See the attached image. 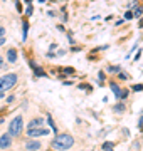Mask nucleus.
Here are the masks:
<instances>
[{"instance_id": "f257e3e1", "label": "nucleus", "mask_w": 143, "mask_h": 151, "mask_svg": "<svg viewBox=\"0 0 143 151\" xmlns=\"http://www.w3.org/2000/svg\"><path fill=\"white\" fill-rule=\"evenodd\" d=\"M52 148L54 150H59V151H66L69 150L72 145H74V139H72V136L71 134H57L52 139Z\"/></svg>"}, {"instance_id": "f03ea898", "label": "nucleus", "mask_w": 143, "mask_h": 151, "mask_svg": "<svg viewBox=\"0 0 143 151\" xmlns=\"http://www.w3.org/2000/svg\"><path fill=\"white\" fill-rule=\"evenodd\" d=\"M22 129H24L22 116H17V118H14V121H12L10 126H9V134H10L12 138H15V136H19L20 133H22Z\"/></svg>"}, {"instance_id": "7ed1b4c3", "label": "nucleus", "mask_w": 143, "mask_h": 151, "mask_svg": "<svg viewBox=\"0 0 143 151\" xmlns=\"http://www.w3.org/2000/svg\"><path fill=\"white\" fill-rule=\"evenodd\" d=\"M17 82V76L15 74H7L4 77H0V92L9 91L12 86H15Z\"/></svg>"}, {"instance_id": "20e7f679", "label": "nucleus", "mask_w": 143, "mask_h": 151, "mask_svg": "<svg viewBox=\"0 0 143 151\" xmlns=\"http://www.w3.org/2000/svg\"><path fill=\"white\" fill-rule=\"evenodd\" d=\"M27 134L30 136V138H39V136H47L49 131L44 129V128H32V129L27 131Z\"/></svg>"}, {"instance_id": "39448f33", "label": "nucleus", "mask_w": 143, "mask_h": 151, "mask_svg": "<svg viewBox=\"0 0 143 151\" xmlns=\"http://www.w3.org/2000/svg\"><path fill=\"white\" fill-rule=\"evenodd\" d=\"M10 145H12V136L9 134V133L0 136V148H2V150H7Z\"/></svg>"}, {"instance_id": "423d86ee", "label": "nucleus", "mask_w": 143, "mask_h": 151, "mask_svg": "<svg viewBox=\"0 0 143 151\" xmlns=\"http://www.w3.org/2000/svg\"><path fill=\"white\" fill-rule=\"evenodd\" d=\"M44 124V119L42 118H34L30 123H29V126H27V129H32V128H40Z\"/></svg>"}, {"instance_id": "0eeeda50", "label": "nucleus", "mask_w": 143, "mask_h": 151, "mask_svg": "<svg viewBox=\"0 0 143 151\" xmlns=\"http://www.w3.org/2000/svg\"><path fill=\"white\" fill-rule=\"evenodd\" d=\"M25 148H27L29 151H39L40 150V143H39V141H27V143H25Z\"/></svg>"}, {"instance_id": "6e6552de", "label": "nucleus", "mask_w": 143, "mask_h": 151, "mask_svg": "<svg viewBox=\"0 0 143 151\" xmlns=\"http://www.w3.org/2000/svg\"><path fill=\"white\" fill-rule=\"evenodd\" d=\"M7 57H9V62H15L17 60V50L15 49H10V50L7 52Z\"/></svg>"}, {"instance_id": "1a4fd4ad", "label": "nucleus", "mask_w": 143, "mask_h": 151, "mask_svg": "<svg viewBox=\"0 0 143 151\" xmlns=\"http://www.w3.org/2000/svg\"><path fill=\"white\" fill-rule=\"evenodd\" d=\"M111 89H113V92H115V96L118 97V99H120V96H123V92L120 91V87L116 86L115 82H113V84H111Z\"/></svg>"}, {"instance_id": "9d476101", "label": "nucleus", "mask_w": 143, "mask_h": 151, "mask_svg": "<svg viewBox=\"0 0 143 151\" xmlns=\"http://www.w3.org/2000/svg\"><path fill=\"white\" fill-rule=\"evenodd\" d=\"M103 150L105 151H113V145H111V143H105V145H103Z\"/></svg>"}, {"instance_id": "9b49d317", "label": "nucleus", "mask_w": 143, "mask_h": 151, "mask_svg": "<svg viewBox=\"0 0 143 151\" xmlns=\"http://www.w3.org/2000/svg\"><path fill=\"white\" fill-rule=\"evenodd\" d=\"M32 67L35 69V74H37V76H44V72H42V69H39V67H35L34 64H32Z\"/></svg>"}, {"instance_id": "f8f14e48", "label": "nucleus", "mask_w": 143, "mask_h": 151, "mask_svg": "<svg viewBox=\"0 0 143 151\" xmlns=\"http://www.w3.org/2000/svg\"><path fill=\"white\" fill-rule=\"evenodd\" d=\"M115 111H125V106H123V104H116Z\"/></svg>"}, {"instance_id": "ddd939ff", "label": "nucleus", "mask_w": 143, "mask_h": 151, "mask_svg": "<svg viewBox=\"0 0 143 151\" xmlns=\"http://www.w3.org/2000/svg\"><path fill=\"white\" fill-rule=\"evenodd\" d=\"M110 72H120V67H115V65H113V67H110Z\"/></svg>"}, {"instance_id": "4468645a", "label": "nucleus", "mask_w": 143, "mask_h": 151, "mask_svg": "<svg viewBox=\"0 0 143 151\" xmlns=\"http://www.w3.org/2000/svg\"><path fill=\"white\" fill-rule=\"evenodd\" d=\"M133 89H135V91H142L143 86H142V84H136V86H133Z\"/></svg>"}, {"instance_id": "2eb2a0df", "label": "nucleus", "mask_w": 143, "mask_h": 151, "mask_svg": "<svg viewBox=\"0 0 143 151\" xmlns=\"http://www.w3.org/2000/svg\"><path fill=\"white\" fill-rule=\"evenodd\" d=\"M131 17H133L131 12H126V14H125V19H131Z\"/></svg>"}, {"instance_id": "dca6fc26", "label": "nucleus", "mask_w": 143, "mask_h": 151, "mask_svg": "<svg viewBox=\"0 0 143 151\" xmlns=\"http://www.w3.org/2000/svg\"><path fill=\"white\" fill-rule=\"evenodd\" d=\"M4 35H5V29L0 27V37H4Z\"/></svg>"}, {"instance_id": "f3484780", "label": "nucleus", "mask_w": 143, "mask_h": 151, "mask_svg": "<svg viewBox=\"0 0 143 151\" xmlns=\"http://www.w3.org/2000/svg\"><path fill=\"white\" fill-rule=\"evenodd\" d=\"M142 12H143V10H142V9H138V10H136V12H135V15H136V17H138V15H142Z\"/></svg>"}, {"instance_id": "a211bd4d", "label": "nucleus", "mask_w": 143, "mask_h": 151, "mask_svg": "<svg viewBox=\"0 0 143 151\" xmlns=\"http://www.w3.org/2000/svg\"><path fill=\"white\" fill-rule=\"evenodd\" d=\"M72 72H74V70H72L71 67H67V69H66V74H72Z\"/></svg>"}, {"instance_id": "6ab92c4d", "label": "nucleus", "mask_w": 143, "mask_h": 151, "mask_svg": "<svg viewBox=\"0 0 143 151\" xmlns=\"http://www.w3.org/2000/svg\"><path fill=\"white\" fill-rule=\"evenodd\" d=\"M138 126H140V128H143V116H142V119H140V123H138Z\"/></svg>"}, {"instance_id": "aec40b11", "label": "nucleus", "mask_w": 143, "mask_h": 151, "mask_svg": "<svg viewBox=\"0 0 143 151\" xmlns=\"http://www.w3.org/2000/svg\"><path fill=\"white\" fill-rule=\"evenodd\" d=\"M4 42H5V40H4V37H0V45H4Z\"/></svg>"}, {"instance_id": "412c9836", "label": "nucleus", "mask_w": 143, "mask_h": 151, "mask_svg": "<svg viewBox=\"0 0 143 151\" xmlns=\"http://www.w3.org/2000/svg\"><path fill=\"white\" fill-rule=\"evenodd\" d=\"M25 2H27V4H30V2H32V0H25Z\"/></svg>"}, {"instance_id": "4be33fe9", "label": "nucleus", "mask_w": 143, "mask_h": 151, "mask_svg": "<svg viewBox=\"0 0 143 151\" xmlns=\"http://www.w3.org/2000/svg\"><path fill=\"white\" fill-rule=\"evenodd\" d=\"M0 65H2V57H0Z\"/></svg>"}, {"instance_id": "5701e85b", "label": "nucleus", "mask_w": 143, "mask_h": 151, "mask_svg": "<svg viewBox=\"0 0 143 151\" xmlns=\"http://www.w3.org/2000/svg\"><path fill=\"white\" fill-rule=\"evenodd\" d=\"M2 121H4V119H0V124H2Z\"/></svg>"}]
</instances>
